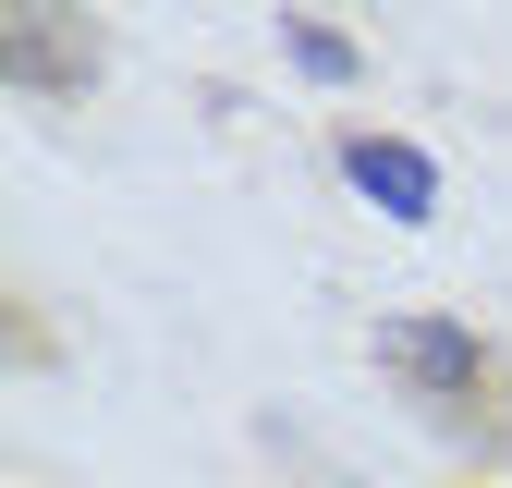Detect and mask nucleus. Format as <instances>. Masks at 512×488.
I'll use <instances>...</instances> for the list:
<instances>
[{"label": "nucleus", "instance_id": "1", "mask_svg": "<svg viewBox=\"0 0 512 488\" xmlns=\"http://www.w3.org/2000/svg\"><path fill=\"white\" fill-rule=\"evenodd\" d=\"M342 183H354V196H378L391 220H427V208H439V159L403 147V135H354V147H342Z\"/></svg>", "mask_w": 512, "mask_h": 488}, {"label": "nucleus", "instance_id": "3", "mask_svg": "<svg viewBox=\"0 0 512 488\" xmlns=\"http://www.w3.org/2000/svg\"><path fill=\"white\" fill-rule=\"evenodd\" d=\"M281 49L305 61L317 86H342V74H354V37H342V25H281Z\"/></svg>", "mask_w": 512, "mask_h": 488}, {"label": "nucleus", "instance_id": "2", "mask_svg": "<svg viewBox=\"0 0 512 488\" xmlns=\"http://www.w3.org/2000/svg\"><path fill=\"white\" fill-rule=\"evenodd\" d=\"M391 366H415L427 391H476V330H452V318H391Z\"/></svg>", "mask_w": 512, "mask_h": 488}]
</instances>
